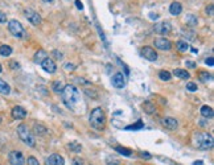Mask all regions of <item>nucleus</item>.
I'll return each mask as SVG.
<instances>
[{"mask_svg": "<svg viewBox=\"0 0 214 165\" xmlns=\"http://www.w3.org/2000/svg\"><path fill=\"white\" fill-rule=\"evenodd\" d=\"M68 147H69L70 151H73V152H75V153H78V152H81V151H82V145L78 144V143H75V141L69 143Z\"/></svg>", "mask_w": 214, "mask_h": 165, "instance_id": "nucleus-30", "label": "nucleus"}, {"mask_svg": "<svg viewBox=\"0 0 214 165\" xmlns=\"http://www.w3.org/2000/svg\"><path fill=\"white\" fill-rule=\"evenodd\" d=\"M153 45H155L156 49H159V50H164V52H168V50H171V49H172V42L169 41L168 38H165V37L155 38Z\"/></svg>", "mask_w": 214, "mask_h": 165, "instance_id": "nucleus-8", "label": "nucleus"}, {"mask_svg": "<svg viewBox=\"0 0 214 165\" xmlns=\"http://www.w3.org/2000/svg\"><path fill=\"white\" fill-rule=\"evenodd\" d=\"M206 13H208V15L210 16V17H213V15H214V10H213V6H212V4H209V6L206 7Z\"/></svg>", "mask_w": 214, "mask_h": 165, "instance_id": "nucleus-37", "label": "nucleus"}, {"mask_svg": "<svg viewBox=\"0 0 214 165\" xmlns=\"http://www.w3.org/2000/svg\"><path fill=\"white\" fill-rule=\"evenodd\" d=\"M8 30H10L11 34L16 38H20V40L26 38V30L24 29L23 24L17 20H11L10 23H8Z\"/></svg>", "mask_w": 214, "mask_h": 165, "instance_id": "nucleus-5", "label": "nucleus"}, {"mask_svg": "<svg viewBox=\"0 0 214 165\" xmlns=\"http://www.w3.org/2000/svg\"><path fill=\"white\" fill-rule=\"evenodd\" d=\"M169 12H171V15H173V16L181 15V12H182V6H181V3L173 2V3L171 4V7H169Z\"/></svg>", "mask_w": 214, "mask_h": 165, "instance_id": "nucleus-18", "label": "nucleus"}, {"mask_svg": "<svg viewBox=\"0 0 214 165\" xmlns=\"http://www.w3.org/2000/svg\"><path fill=\"white\" fill-rule=\"evenodd\" d=\"M205 64L209 65V66H213V65H214V62H213V58H212V57H209V58H208L206 61H205Z\"/></svg>", "mask_w": 214, "mask_h": 165, "instance_id": "nucleus-44", "label": "nucleus"}, {"mask_svg": "<svg viewBox=\"0 0 214 165\" xmlns=\"http://www.w3.org/2000/svg\"><path fill=\"white\" fill-rule=\"evenodd\" d=\"M149 16H151V19H152V20L157 19V15H156V13H155V15H153V13H149Z\"/></svg>", "mask_w": 214, "mask_h": 165, "instance_id": "nucleus-45", "label": "nucleus"}, {"mask_svg": "<svg viewBox=\"0 0 214 165\" xmlns=\"http://www.w3.org/2000/svg\"><path fill=\"white\" fill-rule=\"evenodd\" d=\"M143 126H144V123H143L141 120H139L136 124H132V126L126 127V130H128V131H131V130H140V128H143Z\"/></svg>", "mask_w": 214, "mask_h": 165, "instance_id": "nucleus-31", "label": "nucleus"}, {"mask_svg": "<svg viewBox=\"0 0 214 165\" xmlns=\"http://www.w3.org/2000/svg\"><path fill=\"white\" fill-rule=\"evenodd\" d=\"M0 54L3 57H8L12 54V48L10 45H2L0 46Z\"/></svg>", "mask_w": 214, "mask_h": 165, "instance_id": "nucleus-25", "label": "nucleus"}, {"mask_svg": "<svg viewBox=\"0 0 214 165\" xmlns=\"http://www.w3.org/2000/svg\"><path fill=\"white\" fill-rule=\"evenodd\" d=\"M2 122H3V118H2V116H0V124H2Z\"/></svg>", "mask_w": 214, "mask_h": 165, "instance_id": "nucleus-50", "label": "nucleus"}, {"mask_svg": "<svg viewBox=\"0 0 214 165\" xmlns=\"http://www.w3.org/2000/svg\"><path fill=\"white\" fill-rule=\"evenodd\" d=\"M52 54L56 58H58V60H60V58H62V57H64V56H62V53H61V52H58V50H53V52H52Z\"/></svg>", "mask_w": 214, "mask_h": 165, "instance_id": "nucleus-41", "label": "nucleus"}, {"mask_svg": "<svg viewBox=\"0 0 214 165\" xmlns=\"http://www.w3.org/2000/svg\"><path fill=\"white\" fill-rule=\"evenodd\" d=\"M42 2H44V3H53L54 0H42Z\"/></svg>", "mask_w": 214, "mask_h": 165, "instance_id": "nucleus-47", "label": "nucleus"}, {"mask_svg": "<svg viewBox=\"0 0 214 165\" xmlns=\"http://www.w3.org/2000/svg\"><path fill=\"white\" fill-rule=\"evenodd\" d=\"M186 90L190 91V92H196L197 91V84L194 82H188L186 83Z\"/></svg>", "mask_w": 214, "mask_h": 165, "instance_id": "nucleus-32", "label": "nucleus"}, {"mask_svg": "<svg viewBox=\"0 0 214 165\" xmlns=\"http://www.w3.org/2000/svg\"><path fill=\"white\" fill-rule=\"evenodd\" d=\"M175 77L180 78V79H189L190 78V74L188 70H184V69H175L172 73Z\"/></svg>", "mask_w": 214, "mask_h": 165, "instance_id": "nucleus-19", "label": "nucleus"}, {"mask_svg": "<svg viewBox=\"0 0 214 165\" xmlns=\"http://www.w3.org/2000/svg\"><path fill=\"white\" fill-rule=\"evenodd\" d=\"M202 164H204L202 161H196V163H194L193 165H202Z\"/></svg>", "mask_w": 214, "mask_h": 165, "instance_id": "nucleus-46", "label": "nucleus"}, {"mask_svg": "<svg viewBox=\"0 0 214 165\" xmlns=\"http://www.w3.org/2000/svg\"><path fill=\"white\" fill-rule=\"evenodd\" d=\"M143 110H144V112H147L148 115H152V114H155L156 107L152 102H145V103L143 104Z\"/></svg>", "mask_w": 214, "mask_h": 165, "instance_id": "nucleus-23", "label": "nucleus"}, {"mask_svg": "<svg viewBox=\"0 0 214 165\" xmlns=\"http://www.w3.org/2000/svg\"><path fill=\"white\" fill-rule=\"evenodd\" d=\"M2 71H3V68H2V65H0V73H2Z\"/></svg>", "mask_w": 214, "mask_h": 165, "instance_id": "nucleus-49", "label": "nucleus"}, {"mask_svg": "<svg viewBox=\"0 0 214 165\" xmlns=\"http://www.w3.org/2000/svg\"><path fill=\"white\" fill-rule=\"evenodd\" d=\"M75 69V65L74 64H66L65 65V70L66 71H73Z\"/></svg>", "mask_w": 214, "mask_h": 165, "instance_id": "nucleus-39", "label": "nucleus"}, {"mask_svg": "<svg viewBox=\"0 0 214 165\" xmlns=\"http://www.w3.org/2000/svg\"><path fill=\"white\" fill-rule=\"evenodd\" d=\"M73 165H85V161L81 157H74L73 159Z\"/></svg>", "mask_w": 214, "mask_h": 165, "instance_id": "nucleus-35", "label": "nucleus"}, {"mask_svg": "<svg viewBox=\"0 0 214 165\" xmlns=\"http://www.w3.org/2000/svg\"><path fill=\"white\" fill-rule=\"evenodd\" d=\"M141 56L144 57L145 60L151 61V62L157 60V53H156L155 49L151 48V46H143L141 48Z\"/></svg>", "mask_w": 214, "mask_h": 165, "instance_id": "nucleus-10", "label": "nucleus"}, {"mask_svg": "<svg viewBox=\"0 0 214 165\" xmlns=\"http://www.w3.org/2000/svg\"><path fill=\"white\" fill-rule=\"evenodd\" d=\"M40 65H41V68H42L44 70H45L46 73H49V74H53V73H54V71L57 70V65H56V62L53 61L52 58H49V57L44 60Z\"/></svg>", "mask_w": 214, "mask_h": 165, "instance_id": "nucleus-12", "label": "nucleus"}, {"mask_svg": "<svg viewBox=\"0 0 214 165\" xmlns=\"http://www.w3.org/2000/svg\"><path fill=\"white\" fill-rule=\"evenodd\" d=\"M90 165H91V164H90Z\"/></svg>", "mask_w": 214, "mask_h": 165, "instance_id": "nucleus-52", "label": "nucleus"}, {"mask_svg": "<svg viewBox=\"0 0 214 165\" xmlns=\"http://www.w3.org/2000/svg\"><path fill=\"white\" fill-rule=\"evenodd\" d=\"M192 143H193V145L196 148L206 151V149L213 148L214 140H213V136L208 132H196L193 137H192Z\"/></svg>", "mask_w": 214, "mask_h": 165, "instance_id": "nucleus-3", "label": "nucleus"}, {"mask_svg": "<svg viewBox=\"0 0 214 165\" xmlns=\"http://www.w3.org/2000/svg\"><path fill=\"white\" fill-rule=\"evenodd\" d=\"M32 133H34V135H37V136H45L48 133V128L45 126H42L41 123H34Z\"/></svg>", "mask_w": 214, "mask_h": 165, "instance_id": "nucleus-16", "label": "nucleus"}, {"mask_svg": "<svg viewBox=\"0 0 214 165\" xmlns=\"http://www.w3.org/2000/svg\"><path fill=\"white\" fill-rule=\"evenodd\" d=\"M198 78H200V81H201V82H209V81H212V79H213L212 74L208 73V71H200Z\"/></svg>", "mask_w": 214, "mask_h": 165, "instance_id": "nucleus-24", "label": "nucleus"}, {"mask_svg": "<svg viewBox=\"0 0 214 165\" xmlns=\"http://www.w3.org/2000/svg\"><path fill=\"white\" fill-rule=\"evenodd\" d=\"M200 112H201V115L204 118H206V119H210L214 116V111L210 106H202L201 107V110H200Z\"/></svg>", "mask_w": 214, "mask_h": 165, "instance_id": "nucleus-20", "label": "nucleus"}, {"mask_svg": "<svg viewBox=\"0 0 214 165\" xmlns=\"http://www.w3.org/2000/svg\"><path fill=\"white\" fill-rule=\"evenodd\" d=\"M64 83H62V81H54L53 82V86H52V88H53V91L54 92H57V94H60V92L64 90Z\"/></svg>", "mask_w": 214, "mask_h": 165, "instance_id": "nucleus-26", "label": "nucleus"}, {"mask_svg": "<svg viewBox=\"0 0 214 165\" xmlns=\"http://www.w3.org/2000/svg\"><path fill=\"white\" fill-rule=\"evenodd\" d=\"M17 135H19L20 140L24 143L25 145L30 147V148H34L36 147V137L32 133V131L29 130V127L26 124L21 123L19 127H17Z\"/></svg>", "mask_w": 214, "mask_h": 165, "instance_id": "nucleus-4", "label": "nucleus"}, {"mask_svg": "<svg viewBox=\"0 0 214 165\" xmlns=\"http://www.w3.org/2000/svg\"><path fill=\"white\" fill-rule=\"evenodd\" d=\"M153 30H155V33H157V34L165 36L172 30V25H171V23H168V21H161V23L155 24Z\"/></svg>", "mask_w": 214, "mask_h": 165, "instance_id": "nucleus-9", "label": "nucleus"}, {"mask_svg": "<svg viewBox=\"0 0 214 165\" xmlns=\"http://www.w3.org/2000/svg\"><path fill=\"white\" fill-rule=\"evenodd\" d=\"M111 84L117 88H123L126 86V78H124V75L122 73L114 74L113 78H111Z\"/></svg>", "mask_w": 214, "mask_h": 165, "instance_id": "nucleus-11", "label": "nucleus"}, {"mask_svg": "<svg viewBox=\"0 0 214 165\" xmlns=\"http://www.w3.org/2000/svg\"><path fill=\"white\" fill-rule=\"evenodd\" d=\"M185 65L188 66V68H192V69L197 66V65H196V62H193V61H186V62H185Z\"/></svg>", "mask_w": 214, "mask_h": 165, "instance_id": "nucleus-42", "label": "nucleus"}, {"mask_svg": "<svg viewBox=\"0 0 214 165\" xmlns=\"http://www.w3.org/2000/svg\"><path fill=\"white\" fill-rule=\"evenodd\" d=\"M45 165H65V160L61 155L53 153L45 160Z\"/></svg>", "mask_w": 214, "mask_h": 165, "instance_id": "nucleus-13", "label": "nucleus"}, {"mask_svg": "<svg viewBox=\"0 0 214 165\" xmlns=\"http://www.w3.org/2000/svg\"><path fill=\"white\" fill-rule=\"evenodd\" d=\"M8 160H10L11 165H25V157L23 152H20V151H12V152H10Z\"/></svg>", "mask_w": 214, "mask_h": 165, "instance_id": "nucleus-6", "label": "nucleus"}, {"mask_svg": "<svg viewBox=\"0 0 214 165\" xmlns=\"http://www.w3.org/2000/svg\"><path fill=\"white\" fill-rule=\"evenodd\" d=\"M48 53L44 50V49H38L37 52L34 53V57H33V61L36 62V64H41V62L45 60V58H48Z\"/></svg>", "mask_w": 214, "mask_h": 165, "instance_id": "nucleus-17", "label": "nucleus"}, {"mask_svg": "<svg viewBox=\"0 0 214 165\" xmlns=\"http://www.w3.org/2000/svg\"><path fill=\"white\" fill-rule=\"evenodd\" d=\"M115 151H117L118 153H120L122 156H126V157H130V156L132 155L131 149H128V148H124V147H117V148H115Z\"/></svg>", "mask_w": 214, "mask_h": 165, "instance_id": "nucleus-29", "label": "nucleus"}, {"mask_svg": "<svg viewBox=\"0 0 214 165\" xmlns=\"http://www.w3.org/2000/svg\"><path fill=\"white\" fill-rule=\"evenodd\" d=\"M10 92H11V86L6 81H3V79L0 78V94L8 95Z\"/></svg>", "mask_w": 214, "mask_h": 165, "instance_id": "nucleus-21", "label": "nucleus"}, {"mask_svg": "<svg viewBox=\"0 0 214 165\" xmlns=\"http://www.w3.org/2000/svg\"><path fill=\"white\" fill-rule=\"evenodd\" d=\"M61 96H62V102H64L65 106L68 107L69 110H73V111L77 110V106L79 104L81 95H79L78 88L75 87L74 84H66L64 87V90L61 91Z\"/></svg>", "mask_w": 214, "mask_h": 165, "instance_id": "nucleus-1", "label": "nucleus"}, {"mask_svg": "<svg viewBox=\"0 0 214 165\" xmlns=\"http://www.w3.org/2000/svg\"><path fill=\"white\" fill-rule=\"evenodd\" d=\"M139 156H140L141 159H145V160L152 159V155H149L148 152H139Z\"/></svg>", "mask_w": 214, "mask_h": 165, "instance_id": "nucleus-36", "label": "nucleus"}, {"mask_svg": "<svg viewBox=\"0 0 214 165\" xmlns=\"http://www.w3.org/2000/svg\"><path fill=\"white\" fill-rule=\"evenodd\" d=\"M75 6H77L78 10H83V4H82L81 0H75Z\"/></svg>", "mask_w": 214, "mask_h": 165, "instance_id": "nucleus-43", "label": "nucleus"}, {"mask_svg": "<svg viewBox=\"0 0 214 165\" xmlns=\"http://www.w3.org/2000/svg\"><path fill=\"white\" fill-rule=\"evenodd\" d=\"M109 165H118V164H109Z\"/></svg>", "mask_w": 214, "mask_h": 165, "instance_id": "nucleus-51", "label": "nucleus"}, {"mask_svg": "<svg viewBox=\"0 0 214 165\" xmlns=\"http://www.w3.org/2000/svg\"><path fill=\"white\" fill-rule=\"evenodd\" d=\"M11 115H12L13 119L21 120V119H25L28 114H26V110L23 108L21 106H15V107L12 108V111H11Z\"/></svg>", "mask_w": 214, "mask_h": 165, "instance_id": "nucleus-14", "label": "nucleus"}, {"mask_svg": "<svg viewBox=\"0 0 214 165\" xmlns=\"http://www.w3.org/2000/svg\"><path fill=\"white\" fill-rule=\"evenodd\" d=\"M10 66H11V69H13V70H17V69L20 68V65L17 64L16 61H11V62H10Z\"/></svg>", "mask_w": 214, "mask_h": 165, "instance_id": "nucleus-38", "label": "nucleus"}, {"mask_svg": "<svg viewBox=\"0 0 214 165\" xmlns=\"http://www.w3.org/2000/svg\"><path fill=\"white\" fill-rule=\"evenodd\" d=\"M85 94H86L87 96L93 98V99H97V98H98L97 91H94V90H85Z\"/></svg>", "mask_w": 214, "mask_h": 165, "instance_id": "nucleus-34", "label": "nucleus"}, {"mask_svg": "<svg viewBox=\"0 0 214 165\" xmlns=\"http://www.w3.org/2000/svg\"><path fill=\"white\" fill-rule=\"evenodd\" d=\"M161 126L165 127L167 130L175 131L178 128V122L175 118H164V119H161Z\"/></svg>", "mask_w": 214, "mask_h": 165, "instance_id": "nucleus-15", "label": "nucleus"}, {"mask_svg": "<svg viewBox=\"0 0 214 165\" xmlns=\"http://www.w3.org/2000/svg\"><path fill=\"white\" fill-rule=\"evenodd\" d=\"M7 21V16H6V13L0 11V24H3V23H6Z\"/></svg>", "mask_w": 214, "mask_h": 165, "instance_id": "nucleus-40", "label": "nucleus"}, {"mask_svg": "<svg viewBox=\"0 0 214 165\" xmlns=\"http://www.w3.org/2000/svg\"><path fill=\"white\" fill-rule=\"evenodd\" d=\"M185 21H186V24H189V25H192V26H194V25H197V23H198V19L194 15H192V13H189V15H186V17H185Z\"/></svg>", "mask_w": 214, "mask_h": 165, "instance_id": "nucleus-28", "label": "nucleus"}, {"mask_svg": "<svg viewBox=\"0 0 214 165\" xmlns=\"http://www.w3.org/2000/svg\"><path fill=\"white\" fill-rule=\"evenodd\" d=\"M89 123L90 126L97 131H103L106 128V114L105 111L101 108V107H95L94 110H91L90 112V118H89Z\"/></svg>", "mask_w": 214, "mask_h": 165, "instance_id": "nucleus-2", "label": "nucleus"}, {"mask_svg": "<svg viewBox=\"0 0 214 165\" xmlns=\"http://www.w3.org/2000/svg\"><path fill=\"white\" fill-rule=\"evenodd\" d=\"M192 52H193V53H198V50H197V49H194V48H192Z\"/></svg>", "mask_w": 214, "mask_h": 165, "instance_id": "nucleus-48", "label": "nucleus"}, {"mask_svg": "<svg viewBox=\"0 0 214 165\" xmlns=\"http://www.w3.org/2000/svg\"><path fill=\"white\" fill-rule=\"evenodd\" d=\"M176 46H177V50L180 52V53H185V52H188V49H190V48H189V44L186 42V41H184V40H180V41H177Z\"/></svg>", "mask_w": 214, "mask_h": 165, "instance_id": "nucleus-22", "label": "nucleus"}, {"mask_svg": "<svg viewBox=\"0 0 214 165\" xmlns=\"http://www.w3.org/2000/svg\"><path fill=\"white\" fill-rule=\"evenodd\" d=\"M159 78L161 79V81H171V78H172V74L169 73V71L167 70H160L159 71Z\"/></svg>", "mask_w": 214, "mask_h": 165, "instance_id": "nucleus-27", "label": "nucleus"}, {"mask_svg": "<svg viewBox=\"0 0 214 165\" xmlns=\"http://www.w3.org/2000/svg\"><path fill=\"white\" fill-rule=\"evenodd\" d=\"M26 165H40V163H38V160L36 159V157H33V156H29L28 160H26Z\"/></svg>", "mask_w": 214, "mask_h": 165, "instance_id": "nucleus-33", "label": "nucleus"}, {"mask_svg": "<svg viewBox=\"0 0 214 165\" xmlns=\"http://www.w3.org/2000/svg\"><path fill=\"white\" fill-rule=\"evenodd\" d=\"M24 15L25 17L28 19V21L30 24H33V25H40L42 23V19H41V16L38 15L36 11H33L32 8H26V10H24Z\"/></svg>", "mask_w": 214, "mask_h": 165, "instance_id": "nucleus-7", "label": "nucleus"}]
</instances>
